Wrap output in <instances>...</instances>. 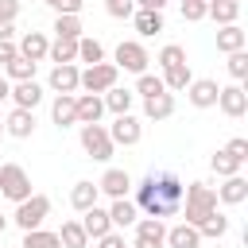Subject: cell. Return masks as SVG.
Returning a JSON list of instances; mask_svg holds the SVG:
<instances>
[{"label":"cell","mask_w":248,"mask_h":248,"mask_svg":"<svg viewBox=\"0 0 248 248\" xmlns=\"http://www.w3.org/2000/svg\"><path fill=\"white\" fill-rule=\"evenodd\" d=\"M128 248H132V244H128Z\"/></svg>","instance_id":"db71d44e"},{"label":"cell","mask_w":248,"mask_h":248,"mask_svg":"<svg viewBox=\"0 0 248 248\" xmlns=\"http://www.w3.org/2000/svg\"><path fill=\"white\" fill-rule=\"evenodd\" d=\"M147 62H151V54L143 50V43H136V39H124L120 46H116V70H128V74H147Z\"/></svg>","instance_id":"52a82bcc"},{"label":"cell","mask_w":248,"mask_h":248,"mask_svg":"<svg viewBox=\"0 0 248 248\" xmlns=\"http://www.w3.org/2000/svg\"><path fill=\"white\" fill-rule=\"evenodd\" d=\"M205 16H213L221 27H229V23H236V16H240V0H225V4H205Z\"/></svg>","instance_id":"4dcf8cb0"},{"label":"cell","mask_w":248,"mask_h":248,"mask_svg":"<svg viewBox=\"0 0 248 248\" xmlns=\"http://www.w3.org/2000/svg\"><path fill=\"white\" fill-rule=\"evenodd\" d=\"M19 248H62L58 244V232H50V229H31V232H23V244Z\"/></svg>","instance_id":"d590c367"},{"label":"cell","mask_w":248,"mask_h":248,"mask_svg":"<svg viewBox=\"0 0 248 248\" xmlns=\"http://www.w3.org/2000/svg\"><path fill=\"white\" fill-rule=\"evenodd\" d=\"M46 8H54L58 16H81V8H85V0H43Z\"/></svg>","instance_id":"7bdbcfd3"},{"label":"cell","mask_w":248,"mask_h":248,"mask_svg":"<svg viewBox=\"0 0 248 248\" xmlns=\"http://www.w3.org/2000/svg\"><path fill=\"white\" fill-rule=\"evenodd\" d=\"M0 194L19 205L23 198H31V174H27L19 163H4V167H0Z\"/></svg>","instance_id":"277c9868"},{"label":"cell","mask_w":248,"mask_h":248,"mask_svg":"<svg viewBox=\"0 0 248 248\" xmlns=\"http://www.w3.org/2000/svg\"><path fill=\"white\" fill-rule=\"evenodd\" d=\"M78 81H81V70H78L74 62L50 70V89H54V93H70V97H74V93H78Z\"/></svg>","instance_id":"9a60e30c"},{"label":"cell","mask_w":248,"mask_h":248,"mask_svg":"<svg viewBox=\"0 0 248 248\" xmlns=\"http://www.w3.org/2000/svg\"><path fill=\"white\" fill-rule=\"evenodd\" d=\"M8 93H12V81H8V78H0V101H8Z\"/></svg>","instance_id":"681fc988"},{"label":"cell","mask_w":248,"mask_h":248,"mask_svg":"<svg viewBox=\"0 0 248 248\" xmlns=\"http://www.w3.org/2000/svg\"><path fill=\"white\" fill-rule=\"evenodd\" d=\"M54 39H81V16H54Z\"/></svg>","instance_id":"1f68e13d"},{"label":"cell","mask_w":248,"mask_h":248,"mask_svg":"<svg viewBox=\"0 0 248 248\" xmlns=\"http://www.w3.org/2000/svg\"><path fill=\"white\" fill-rule=\"evenodd\" d=\"M108 221H112V229H132V225L140 221L136 202H132V198H112V205H108Z\"/></svg>","instance_id":"5bb4252c"},{"label":"cell","mask_w":248,"mask_h":248,"mask_svg":"<svg viewBox=\"0 0 248 248\" xmlns=\"http://www.w3.org/2000/svg\"><path fill=\"white\" fill-rule=\"evenodd\" d=\"M132 23H136V31L143 35V39H151V35H159L163 31V12H132Z\"/></svg>","instance_id":"83f0119b"},{"label":"cell","mask_w":248,"mask_h":248,"mask_svg":"<svg viewBox=\"0 0 248 248\" xmlns=\"http://www.w3.org/2000/svg\"><path fill=\"white\" fill-rule=\"evenodd\" d=\"M209 167H213V170H217L221 178H232V174H240V167H244V163H236V159H232V155H229V151L221 147V151H217V155L209 159Z\"/></svg>","instance_id":"74e56055"},{"label":"cell","mask_w":248,"mask_h":248,"mask_svg":"<svg viewBox=\"0 0 248 248\" xmlns=\"http://www.w3.org/2000/svg\"><path fill=\"white\" fill-rule=\"evenodd\" d=\"M178 213H186V225L198 229L205 217L217 213V190L205 186V182H190L186 194H182V209H178Z\"/></svg>","instance_id":"7a4b0ae2"},{"label":"cell","mask_w":248,"mask_h":248,"mask_svg":"<svg viewBox=\"0 0 248 248\" xmlns=\"http://www.w3.org/2000/svg\"><path fill=\"white\" fill-rule=\"evenodd\" d=\"M140 136H143V124H140L132 112L116 116V120H112V128H108L112 147H136V143H140Z\"/></svg>","instance_id":"9c48e42d"},{"label":"cell","mask_w":248,"mask_h":248,"mask_svg":"<svg viewBox=\"0 0 248 248\" xmlns=\"http://www.w3.org/2000/svg\"><path fill=\"white\" fill-rule=\"evenodd\" d=\"M46 217H50V198H46V194H31V198H23V202L16 205V213H12V221H16L23 232L43 229Z\"/></svg>","instance_id":"3957f363"},{"label":"cell","mask_w":248,"mask_h":248,"mask_svg":"<svg viewBox=\"0 0 248 248\" xmlns=\"http://www.w3.org/2000/svg\"><path fill=\"white\" fill-rule=\"evenodd\" d=\"M97 190H101V194H108V198H128V190H132V174H128V170H120V167H108V170L101 174Z\"/></svg>","instance_id":"7c38bea8"},{"label":"cell","mask_w":248,"mask_h":248,"mask_svg":"<svg viewBox=\"0 0 248 248\" xmlns=\"http://www.w3.org/2000/svg\"><path fill=\"white\" fill-rule=\"evenodd\" d=\"M81 229H85V236H89V240H97V236H105V232H112V221H108V209H101V205H93V209H85V213H81Z\"/></svg>","instance_id":"ffe728a7"},{"label":"cell","mask_w":248,"mask_h":248,"mask_svg":"<svg viewBox=\"0 0 248 248\" xmlns=\"http://www.w3.org/2000/svg\"><path fill=\"white\" fill-rule=\"evenodd\" d=\"M225 151H229L236 163H244V159H248V140H244V136H232V140L225 143Z\"/></svg>","instance_id":"f6af8a7d"},{"label":"cell","mask_w":248,"mask_h":248,"mask_svg":"<svg viewBox=\"0 0 248 248\" xmlns=\"http://www.w3.org/2000/svg\"><path fill=\"white\" fill-rule=\"evenodd\" d=\"M0 136H4V120H0Z\"/></svg>","instance_id":"f5cc1de1"},{"label":"cell","mask_w":248,"mask_h":248,"mask_svg":"<svg viewBox=\"0 0 248 248\" xmlns=\"http://www.w3.org/2000/svg\"><path fill=\"white\" fill-rule=\"evenodd\" d=\"M163 248H202V236H198V229L194 225H170L167 229V240H163Z\"/></svg>","instance_id":"44dd1931"},{"label":"cell","mask_w":248,"mask_h":248,"mask_svg":"<svg viewBox=\"0 0 248 248\" xmlns=\"http://www.w3.org/2000/svg\"><path fill=\"white\" fill-rule=\"evenodd\" d=\"M132 229H136L132 248H163V240H167V225L155 221V217H140Z\"/></svg>","instance_id":"30bf717a"},{"label":"cell","mask_w":248,"mask_h":248,"mask_svg":"<svg viewBox=\"0 0 248 248\" xmlns=\"http://www.w3.org/2000/svg\"><path fill=\"white\" fill-rule=\"evenodd\" d=\"M143 116H147V120H167V116H174V93L147 97V101H143Z\"/></svg>","instance_id":"484cf974"},{"label":"cell","mask_w":248,"mask_h":248,"mask_svg":"<svg viewBox=\"0 0 248 248\" xmlns=\"http://www.w3.org/2000/svg\"><path fill=\"white\" fill-rule=\"evenodd\" d=\"M46 58H50L54 66H70V62H78V43H70V39H54L50 50H46Z\"/></svg>","instance_id":"f1b7e54d"},{"label":"cell","mask_w":248,"mask_h":248,"mask_svg":"<svg viewBox=\"0 0 248 248\" xmlns=\"http://www.w3.org/2000/svg\"><path fill=\"white\" fill-rule=\"evenodd\" d=\"M225 232H229V217H225V213H213V217H205V221L198 225V236H202V240H205V236H209V240H221Z\"/></svg>","instance_id":"e575fe53"},{"label":"cell","mask_w":248,"mask_h":248,"mask_svg":"<svg viewBox=\"0 0 248 248\" xmlns=\"http://www.w3.org/2000/svg\"><path fill=\"white\" fill-rule=\"evenodd\" d=\"M4 70H8V81H35V62H27V58H19V54H16Z\"/></svg>","instance_id":"8d00e7d4"},{"label":"cell","mask_w":248,"mask_h":248,"mask_svg":"<svg viewBox=\"0 0 248 248\" xmlns=\"http://www.w3.org/2000/svg\"><path fill=\"white\" fill-rule=\"evenodd\" d=\"M225 70H229V78H232V81H244V78H248V50H236V54H229Z\"/></svg>","instance_id":"ab89813d"},{"label":"cell","mask_w":248,"mask_h":248,"mask_svg":"<svg viewBox=\"0 0 248 248\" xmlns=\"http://www.w3.org/2000/svg\"><path fill=\"white\" fill-rule=\"evenodd\" d=\"M16 46H19V58H27V62H35V66H39V62L46 58V50H50V39H46L43 31H27Z\"/></svg>","instance_id":"4fadbf2b"},{"label":"cell","mask_w":248,"mask_h":248,"mask_svg":"<svg viewBox=\"0 0 248 248\" xmlns=\"http://www.w3.org/2000/svg\"><path fill=\"white\" fill-rule=\"evenodd\" d=\"M217 108H221L229 120H240V116L248 112V93H244V85H240V81L221 85V93H217Z\"/></svg>","instance_id":"ba28073f"},{"label":"cell","mask_w":248,"mask_h":248,"mask_svg":"<svg viewBox=\"0 0 248 248\" xmlns=\"http://www.w3.org/2000/svg\"><path fill=\"white\" fill-rule=\"evenodd\" d=\"M116 78H120V70L112 66V62H97V66H85L81 70V81H78V89H85V93H108L112 85H116Z\"/></svg>","instance_id":"8992f818"},{"label":"cell","mask_w":248,"mask_h":248,"mask_svg":"<svg viewBox=\"0 0 248 248\" xmlns=\"http://www.w3.org/2000/svg\"><path fill=\"white\" fill-rule=\"evenodd\" d=\"M136 93L147 101V97H159V93H167V85H163V78H159V74H140V81H136Z\"/></svg>","instance_id":"f35d334b"},{"label":"cell","mask_w":248,"mask_h":248,"mask_svg":"<svg viewBox=\"0 0 248 248\" xmlns=\"http://www.w3.org/2000/svg\"><path fill=\"white\" fill-rule=\"evenodd\" d=\"M182 62H186V50H182L178 43H167V46L159 50V66H163V70H170V66H182Z\"/></svg>","instance_id":"60d3db41"},{"label":"cell","mask_w":248,"mask_h":248,"mask_svg":"<svg viewBox=\"0 0 248 248\" xmlns=\"http://www.w3.org/2000/svg\"><path fill=\"white\" fill-rule=\"evenodd\" d=\"M217 202H225V205H240V202H248V178H244V174L225 178V182L217 186Z\"/></svg>","instance_id":"d6986e66"},{"label":"cell","mask_w":248,"mask_h":248,"mask_svg":"<svg viewBox=\"0 0 248 248\" xmlns=\"http://www.w3.org/2000/svg\"><path fill=\"white\" fill-rule=\"evenodd\" d=\"M78 58H81V62H89V66L105 62V46H101V39H93V35H81V39H78Z\"/></svg>","instance_id":"d6a6232c"},{"label":"cell","mask_w":248,"mask_h":248,"mask_svg":"<svg viewBox=\"0 0 248 248\" xmlns=\"http://www.w3.org/2000/svg\"><path fill=\"white\" fill-rule=\"evenodd\" d=\"M244 43H248V35L240 31V23H229V27L217 31V50L221 54H236V50H244Z\"/></svg>","instance_id":"603a6c76"},{"label":"cell","mask_w":248,"mask_h":248,"mask_svg":"<svg viewBox=\"0 0 248 248\" xmlns=\"http://www.w3.org/2000/svg\"><path fill=\"white\" fill-rule=\"evenodd\" d=\"M97 198H101L97 182H74V190H70V205H74L78 213L93 209V205H97Z\"/></svg>","instance_id":"d4e9b609"},{"label":"cell","mask_w":248,"mask_h":248,"mask_svg":"<svg viewBox=\"0 0 248 248\" xmlns=\"http://www.w3.org/2000/svg\"><path fill=\"white\" fill-rule=\"evenodd\" d=\"M190 81H194V74H190V66H186V62H182V66L163 70V85H167V93H182Z\"/></svg>","instance_id":"f546056e"},{"label":"cell","mask_w":248,"mask_h":248,"mask_svg":"<svg viewBox=\"0 0 248 248\" xmlns=\"http://www.w3.org/2000/svg\"><path fill=\"white\" fill-rule=\"evenodd\" d=\"M8 97L16 101V108H27V112H35V108H39V101H43V89H39V81H16Z\"/></svg>","instance_id":"2e32d148"},{"label":"cell","mask_w":248,"mask_h":248,"mask_svg":"<svg viewBox=\"0 0 248 248\" xmlns=\"http://www.w3.org/2000/svg\"><path fill=\"white\" fill-rule=\"evenodd\" d=\"M105 12H108L112 19H132V12H136V0H105Z\"/></svg>","instance_id":"b9f144b4"},{"label":"cell","mask_w":248,"mask_h":248,"mask_svg":"<svg viewBox=\"0 0 248 248\" xmlns=\"http://www.w3.org/2000/svg\"><path fill=\"white\" fill-rule=\"evenodd\" d=\"M16 16H19V0H0V43H12V35H16L12 19Z\"/></svg>","instance_id":"836d02e7"},{"label":"cell","mask_w":248,"mask_h":248,"mask_svg":"<svg viewBox=\"0 0 248 248\" xmlns=\"http://www.w3.org/2000/svg\"><path fill=\"white\" fill-rule=\"evenodd\" d=\"M182 19H186V23L205 19V0H182Z\"/></svg>","instance_id":"ee69618b"},{"label":"cell","mask_w":248,"mask_h":248,"mask_svg":"<svg viewBox=\"0 0 248 248\" xmlns=\"http://www.w3.org/2000/svg\"><path fill=\"white\" fill-rule=\"evenodd\" d=\"M167 4H170V0H136V8H140V12H163Z\"/></svg>","instance_id":"7dc6e473"},{"label":"cell","mask_w":248,"mask_h":248,"mask_svg":"<svg viewBox=\"0 0 248 248\" xmlns=\"http://www.w3.org/2000/svg\"><path fill=\"white\" fill-rule=\"evenodd\" d=\"M50 120H54L58 128L78 124V105H74V97H70V93H58V97H54V105H50Z\"/></svg>","instance_id":"7402d4cb"},{"label":"cell","mask_w":248,"mask_h":248,"mask_svg":"<svg viewBox=\"0 0 248 248\" xmlns=\"http://www.w3.org/2000/svg\"><path fill=\"white\" fill-rule=\"evenodd\" d=\"M4 229H8V217H4V213H0V232H4Z\"/></svg>","instance_id":"f907efd6"},{"label":"cell","mask_w":248,"mask_h":248,"mask_svg":"<svg viewBox=\"0 0 248 248\" xmlns=\"http://www.w3.org/2000/svg\"><path fill=\"white\" fill-rule=\"evenodd\" d=\"M97 248H128V244H124V236H120V232L112 229V232H105V236H97Z\"/></svg>","instance_id":"bcb514c9"},{"label":"cell","mask_w":248,"mask_h":248,"mask_svg":"<svg viewBox=\"0 0 248 248\" xmlns=\"http://www.w3.org/2000/svg\"><path fill=\"white\" fill-rule=\"evenodd\" d=\"M58 244H62V248H89V236H85L81 221H62V229H58Z\"/></svg>","instance_id":"4316f807"},{"label":"cell","mask_w":248,"mask_h":248,"mask_svg":"<svg viewBox=\"0 0 248 248\" xmlns=\"http://www.w3.org/2000/svg\"><path fill=\"white\" fill-rule=\"evenodd\" d=\"M205 4H225V0H205Z\"/></svg>","instance_id":"816d5d0a"},{"label":"cell","mask_w":248,"mask_h":248,"mask_svg":"<svg viewBox=\"0 0 248 248\" xmlns=\"http://www.w3.org/2000/svg\"><path fill=\"white\" fill-rule=\"evenodd\" d=\"M217 93H221V85H217L213 78H194V81L186 85V101H190L194 108H213V105H217Z\"/></svg>","instance_id":"8fae6325"},{"label":"cell","mask_w":248,"mask_h":248,"mask_svg":"<svg viewBox=\"0 0 248 248\" xmlns=\"http://www.w3.org/2000/svg\"><path fill=\"white\" fill-rule=\"evenodd\" d=\"M4 132L16 136V140H27V136L35 132V112H27V108H12V112L4 116Z\"/></svg>","instance_id":"ac0fdd59"},{"label":"cell","mask_w":248,"mask_h":248,"mask_svg":"<svg viewBox=\"0 0 248 248\" xmlns=\"http://www.w3.org/2000/svg\"><path fill=\"white\" fill-rule=\"evenodd\" d=\"M81 147H85V155L89 159H97V163H108L112 159V140H108V128L105 124H81Z\"/></svg>","instance_id":"5b68a950"},{"label":"cell","mask_w":248,"mask_h":248,"mask_svg":"<svg viewBox=\"0 0 248 248\" xmlns=\"http://www.w3.org/2000/svg\"><path fill=\"white\" fill-rule=\"evenodd\" d=\"M16 54H19V46H16V43H0V62H4V66H8Z\"/></svg>","instance_id":"c3c4849f"},{"label":"cell","mask_w":248,"mask_h":248,"mask_svg":"<svg viewBox=\"0 0 248 248\" xmlns=\"http://www.w3.org/2000/svg\"><path fill=\"white\" fill-rule=\"evenodd\" d=\"M105 112H112V116H124V112H132V101H136V93L132 89H120V85H112L105 97Z\"/></svg>","instance_id":"cb8c5ba5"},{"label":"cell","mask_w":248,"mask_h":248,"mask_svg":"<svg viewBox=\"0 0 248 248\" xmlns=\"http://www.w3.org/2000/svg\"><path fill=\"white\" fill-rule=\"evenodd\" d=\"M74 105H78V124H101L105 101L97 93H81V97H74Z\"/></svg>","instance_id":"e0dca14e"},{"label":"cell","mask_w":248,"mask_h":248,"mask_svg":"<svg viewBox=\"0 0 248 248\" xmlns=\"http://www.w3.org/2000/svg\"><path fill=\"white\" fill-rule=\"evenodd\" d=\"M182 194H186V186L174 170H151L136 182V209L143 217L163 221V217H174L182 209Z\"/></svg>","instance_id":"6da1fadb"}]
</instances>
